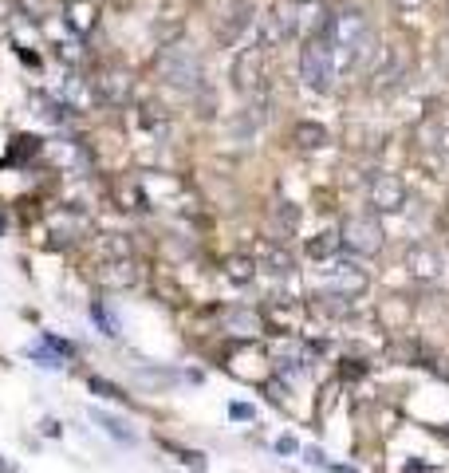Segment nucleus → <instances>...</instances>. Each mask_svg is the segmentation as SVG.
I'll return each instance as SVG.
<instances>
[{"label": "nucleus", "instance_id": "obj_1", "mask_svg": "<svg viewBox=\"0 0 449 473\" xmlns=\"http://www.w3.org/2000/svg\"><path fill=\"white\" fill-rule=\"evenodd\" d=\"M323 40L335 51V63L347 67V72L371 63V56H375V28L359 8H343V13L328 16L323 20Z\"/></svg>", "mask_w": 449, "mask_h": 473}, {"label": "nucleus", "instance_id": "obj_2", "mask_svg": "<svg viewBox=\"0 0 449 473\" xmlns=\"http://www.w3.org/2000/svg\"><path fill=\"white\" fill-rule=\"evenodd\" d=\"M158 75L162 83H170L173 91H197L201 87V60H197V51H189L185 44H170V48L158 56Z\"/></svg>", "mask_w": 449, "mask_h": 473}, {"label": "nucleus", "instance_id": "obj_3", "mask_svg": "<svg viewBox=\"0 0 449 473\" xmlns=\"http://www.w3.org/2000/svg\"><path fill=\"white\" fill-rule=\"evenodd\" d=\"M335 72H339V63H335V51L323 36L307 40L304 51H300V79H304L312 91L319 95H328L331 87H335Z\"/></svg>", "mask_w": 449, "mask_h": 473}, {"label": "nucleus", "instance_id": "obj_4", "mask_svg": "<svg viewBox=\"0 0 449 473\" xmlns=\"http://www.w3.org/2000/svg\"><path fill=\"white\" fill-rule=\"evenodd\" d=\"M339 244L351 256H375L382 253V225L375 213H351L339 229Z\"/></svg>", "mask_w": 449, "mask_h": 473}, {"label": "nucleus", "instance_id": "obj_5", "mask_svg": "<svg viewBox=\"0 0 449 473\" xmlns=\"http://www.w3.org/2000/svg\"><path fill=\"white\" fill-rule=\"evenodd\" d=\"M323 276H328V284H331V292H335V296H355V292L366 288L363 268H355L351 260H328Z\"/></svg>", "mask_w": 449, "mask_h": 473}, {"label": "nucleus", "instance_id": "obj_6", "mask_svg": "<svg viewBox=\"0 0 449 473\" xmlns=\"http://www.w3.org/2000/svg\"><path fill=\"white\" fill-rule=\"evenodd\" d=\"M402 201H406V190H402L394 174H375L371 178V206L378 213H394V209H402Z\"/></svg>", "mask_w": 449, "mask_h": 473}, {"label": "nucleus", "instance_id": "obj_7", "mask_svg": "<svg viewBox=\"0 0 449 473\" xmlns=\"http://www.w3.org/2000/svg\"><path fill=\"white\" fill-rule=\"evenodd\" d=\"M316 13H319L316 4H300V8H288V13L280 16V24H284V32H288V36H300V32L307 36L316 24H323Z\"/></svg>", "mask_w": 449, "mask_h": 473}, {"label": "nucleus", "instance_id": "obj_8", "mask_svg": "<svg viewBox=\"0 0 449 473\" xmlns=\"http://www.w3.org/2000/svg\"><path fill=\"white\" fill-rule=\"evenodd\" d=\"M229 328H232V335H260V331H264V320L256 312H248V308H241V312L229 315Z\"/></svg>", "mask_w": 449, "mask_h": 473}, {"label": "nucleus", "instance_id": "obj_9", "mask_svg": "<svg viewBox=\"0 0 449 473\" xmlns=\"http://www.w3.org/2000/svg\"><path fill=\"white\" fill-rule=\"evenodd\" d=\"M260 265H264L268 272H291V253H284L280 244H264V249H260Z\"/></svg>", "mask_w": 449, "mask_h": 473}, {"label": "nucleus", "instance_id": "obj_10", "mask_svg": "<svg viewBox=\"0 0 449 473\" xmlns=\"http://www.w3.org/2000/svg\"><path fill=\"white\" fill-rule=\"evenodd\" d=\"M95 422L103 426V430H107L110 438H119V442H126V446H130V442H134V434H130V430H126V422H122V418H110V414L95 410Z\"/></svg>", "mask_w": 449, "mask_h": 473}, {"label": "nucleus", "instance_id": "obj_11", "mask_svg": "<svg viewBox=\"0 0 449 473\" xmlns=\"http://www.w3.org/2000/svg\"><path fill=\"white\" fill-rule=\"evenodd\" d=\"M229 276L237 280V284H248V280H253V260H244V256H232V260H229Z\"/></svg>", "mask_w": 449, "mask_h": 473}, {"label": "nucleus", "instance_id": "obj_12", "mask_svg": "<svg viewBox=\"0 0 449 473\" xmlns=\"http://www.w3.org/2000/svg\"><path fill=\"white\" fill-rule=\"evenodd\" d=\"M335 244H339V233H323L319 241L307 244V253H312V256H328V253H335Z\"/></svg>", "mask_w": 449, "mask_h": 473}, {"label": "nucleus", "instance_id": "obj_13", "mask_svg": "<svg viewBox=\"0 0 449 473\" xmlns=\"http://www.w3.org/2000/svg\"><path fill=\"white\" fill-rule=\"evenodd\" d=\"M95 320L103 324V331H107V335H119V320H115V315H107V308H103V304H95Z\"/></svg>", "mask_w": 449, "mask_h": 473}, {"label": "nucleus", "instance_id": "obj_14", "mask_svg": "<svg viewBox=\"0 0 449 473\" xmlns=\"http://www.w3.org/2000/svg\"><path fill=\"white\" fill-rule=\"evenodd\" d=\"M91 390H99V395H107V399H126V395H122L119 387H115V383H107V379H91Z\"/></svg>", "mask_w": 449, "mask_h": 473}, {"label": "nucleus", "instance_id": "obj_15", "mask_svg": "<svg viewBox=\"0 0 449 473\" xmlns=\"http://www.w3.org/2000/svg\"><path fill=\"white\" fill-rule=\"evenodd\" d=\"M32 359H40V367H51V371L63 367V355H56V351H32Z\"/></svg>", "mask_w": 449, "mask_h": 473}, {"label": "nucleus", "instance_id": "obj_16", "mask_svg": "<svg viewBox=\"0 0 449 473\" xmlns=\"http://www.w3.org/2000/svg\"><path fill=\"white\" fill-rule=\"evenodd\" d=\"M296 138H312L307 146H319V142H323V131H319V126H300V131H296Z\"/></svg>", "mask_w": 449, "mask_h": 473}, {"label": "nucleus", "instance_id": "obj_17", "mask_svg": "<svg viewBox=\"0 0 449 473\" xmlns=\"http://www.w3.org/2000/svg\"><path fill=\"white\" fill-rule=\"evenodd\" d=\"M229 414H232V418H241V422H248V418H253V406H248V402H232V406H229Z\"/></svg>", "mask_w": 449, "mask_h": 473}, {"label": "nucleus", "instance_id": "obj_18", "mask_svg": "<svg viewBox=\"0 0 449 473\" xmlns=\"http://www.w3.org/2000/svg\"><path fill=\"white\" fill-rule=\"evenodd\" d=\"M394 4H418V0H394Z\"/></svg>", "mask_w": 449, "mask_h": 473}]
</instances>
